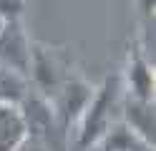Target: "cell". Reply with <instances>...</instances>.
I'll use <instances>...</instances> for the list:
<instances>
[{
    "label": "cell",
    "mask_w": 156,
    "mask_h": 151,
    "mask_svg": "<svg viewBox=\"0 0 156 151\" xmlns=\"http://www.w3.org/2000/svg\"><path fill=\"white\" fill-rule=\"evenodd\" d=\"M121 91H123L121 88V76L106 78V83L93 91L86 111L76 121V149L78 151H88L106 134V128L111 126V111L119 103Z\"/></svg>",
    "instance_id": "6da1fadb"
},
{
    "label": "cell",
    "mask_w": 156,
    "mask_h": 151,
    "mask_svg": "<svg viewBox=\"0 0 156 151\" xmlns=\"http://www.w3.org/2000/svg\"><path fill=\"white\" fill-rule=\"evenodd\" d=\"M68 76H71V73H66V68H63L61 60H58L55 50H51L48 45H41V43H33L28 78H33L38 93L51 101V98L55 96V91L61 88V83H63Z\"/></svg>",
    "instance_id": "7a4b0ae2"
},
{
    "label": "cell",
    "mask_w": 156,
    "mask_h": 151,
    "mask_svg": "<svg viewBox=\"0 0 156 151\" xmlns=\"http://www.w3.org/2000/svg\"><path fill=\"white\" fill-rule=\"evenodd\" d=\"M30 38L25 33L23 18L18 20H5L0 28V66H8L18 73L28 76L30 68Z\"/></svg>",
    "instance_id": "3957f363"
},
{
    "label": "cell",
    "mask_w": 156,
    "mask_h": 151,
    "mask_svg": "<svg viewBox=\"0 0 156 151\" xmlns=\"http://www.w3.org/2000/svg\"><path fill=\"white\" fill-rule=\"evenodd\" d=\"M123 81H126V83L121 88L126 91V96L154 101V68L149 66L146 53H144V48L139 45V40H133V45H131L129 66H126Z\"/></svg>",
    "instance_id": "277c9868"
},
{
    "label": "cell",
    "mask_w": 156,
    "mask_h": 151,
    "mask_svg": "<svg viewBox=\"0 0 156 151\" xmlns=\"http://www.w3.org/2000/svg\"><path fill=\"white\" fill-rule=\"evenodd\" d=\"M121 111H123V124L144 144H149L154 149V101L126 96L123 103H121Z\"/></svg>",
    "instance_id": "5b68a950"
},
{
    "label": "cell",
    "mask_w": 156,
    "mask_h": 151,
    "mask_svg": "<svg viewBox=\"0 0 156 151\" xmlns=\"http://www.w3.org/2000/svg\"><path fill=\"white\" fill-rule=\"evenodd\" d=\"M28 138L23 108L15 103H0V151H20Z\"/></svg>",
    "instance_id": "8992f818"
},
{
    "label": "cell",
    "mask_w": 156,
    "mask_h": 151,
    "mask_svg": "<svg viewBox=\"0 0 156 151\" xmlns=\"http://www.w3.org/2000/svg\"><path fill=\"white\" fill-rule=\"evenodd\" d=\"M28 93H30V78L8 66H0V103L20 106Z\"/></svg>",
    "instance_id": "52a82bcc"
},
{
    "label": "cell",
    "mask_w": 156,
    "mask_h": 151,
    "mask_svg": "<svg viewBox=\"0 0 156 151\" xmlns=\"http://www.w3.org/2000/svg\"><path fill=\"white\" fill-rule=\"evenodd\" d=\"M25 0H0V18L3 20H18L23 18Z\"/></svg>",
    "instance_id": "ba28073f"
},
{
    "label": "cell",
    "mask_w": 156,
    "mask_h": 151,
    "mask_svg": "<svg viewBox=\"0 0 156 151\" xmlns=\"http://www.w3.org/2000/svg\"><path fill=\"white\" fill-rule=\"evenodd\" d=\"M136 3V10L141 13V18H154V8H156V0H133Z\"/></svg>",
    "instance_id": "9c48e42d"
},
{
    "label": "cell",
    "mask_w": 156,
    "mask_h": 151,
    "mask_svg": "<svg viewBox=\"0 0 156 151\" xmlns=\"http://www.w3.org/2000/svg\"><path fill=\"white\" fill-rule=\"evenodd\" d=\"M3 23H5V20H3V18H0V28H3Z\"/></svg>",
    "instance_id": "30bf717a"
},
{
    "label": "cell",
    "mask_w": 156,
    "mask_h": 151,
    "mask_svg": "<svg viewBox=\"0 0 156 151\" xmlns=\"http://www.w3.org/2000/svg\"><path fill=\"white\" fill-rule=\"evenodd\" d=\"M25 3H28V0H25Z\"/></svg>",
    "instance_id": "8fae6325"
}]
</instances>
